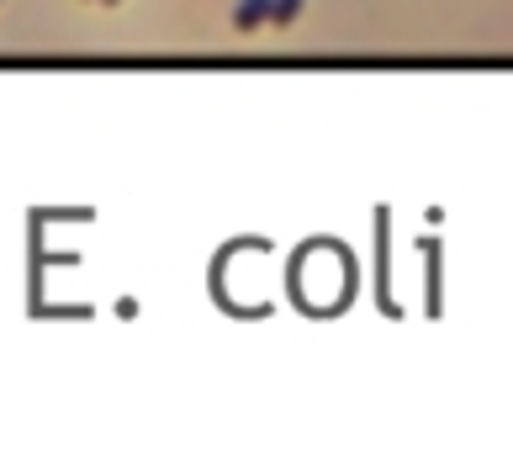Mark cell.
<instances>
[{"mask_svg":"<svg viewBox=\"0 0 513 476\" xmlns=\"http://www.w3.org/2000/svg\"><path fill=\"white\" fill-rule=\"evenodd\" d=\"M387 265H392V217H387V207L376 212V297H381V307L387 313H397L392 307V291H387Z\"/></svg>","mask_w":513,"mask_h":476,"instance_id":"6da1fadb","label":"cell"},{"mask_svg":"<svg viewBox=\"0 0 513 476\" xmlns=\"http://www.w3.org/2000/svg\"><path fill=\"white\" fill-rule=\"evenodd\" d=\"M233 22L238 27H260V22H270V0H238V11H233Z\"/></svg>","mask_w":513,"mask_h":476,"instance_id":"7a4b0ae2","label":"cell"},{"mask_svg":"<svg viewBox=\"0 0 513 476\" xmlns=\"http://www.w3.org/2000/svg\"><path fill=\"white\" fill-rule=\"evenodd\" d=\"M297 11H302V0H270V22H281V27H286Z\"/></svg>","mask_w":513,"mask_h":476,"instance_id":"3957f363","label":"cell"},{"mask_svg":"<svg viewBox=\"0 0 513 476\" xmlns=\"http://www.w3.org/2000/svg\"><path fill=\"white\" fill-rule=\"evenodd\" d=\"M106 6H117V0H106Z\"/></svg>","mask_w":513,"mask_h":476,"instance_id":"277c9868","label":"cell"}]
</instances>
